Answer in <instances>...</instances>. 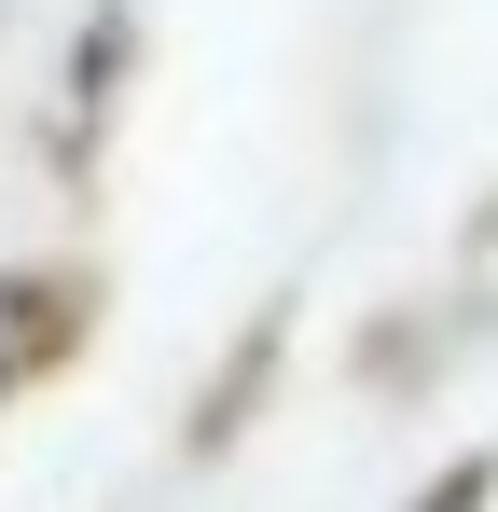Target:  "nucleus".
Listing matches in <instances>:
<instances>
[]
</instances>
